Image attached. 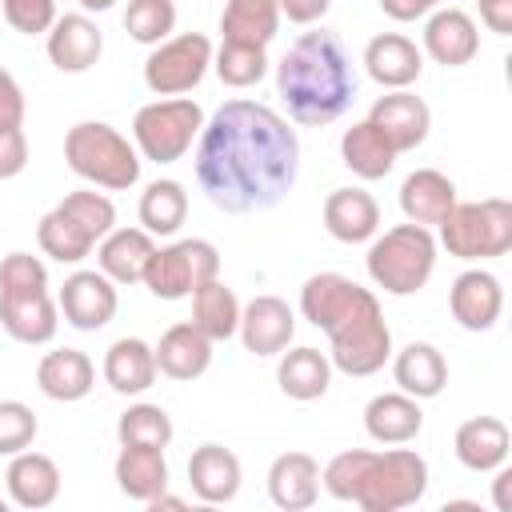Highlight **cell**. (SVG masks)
<instances>
[{
    "mask_svg": "<svg viewBox=\"0 0 512 512\" xmlns=\"http://www.w3.org/2000/svg\"><path fill=\"white\" fill-rule=\"evenodd\" d=\"M340 160L360 180H384L392 172V164H396V152H392V144L368 120H360V124L344 128V136H340Z\"/></svg>",
    "mask_w": 512,
    "mask_h": 512,
    "instance_id": "obj_34",
    "label": "cell"
},
{
    "mask_svg": "<svg viewBox=\"0 0 512 512\" xmlns=\"http://www.w3.org/2000/svg\"><path fill=\"white\" fill-rule=\"evenodd\" d=\"M364 68L380 88H408L424 68V52L400 32H380L364 48Z\"/></svg>",
    "mask_w": 512,
    "mask_h": 512,
    "instance_id": "obj_21",
    "label": "cell"
},
{
    "mask_svg": "<svg viewBox=\"0 0 512 512\" xmlns=\"http://www.w3.org/2000/svg\"><path fill=\"white\" fill-rule=\"evenodd\" d=\"M392 376L400 384V392L416 396V400H432L444 392L448 384V360L440 356L436 344L428 340H412L392 356Z\"/></svg>",
    "mask_w": 512,
    "mask_h": 512,
    "instance_id": "obj_29",
    "label": "cell"
},
{
    "mask_svg": "<svg viewBox=\"0 0 512 512\" xmlns=\"http://www.w3.org/2000/svg\"><path fill=\"white\" fill-rule=\"evenodd\" d=\"M320 484L364 512H400L428 492V464L416 448H348L324 464Z\"/></svg>",
    "mask_w": 512,
    "mask_h": 512,
    "instance_id": "obj_4",
    "label": "cell"
},
{
    "mask_svg": "<svg viewBox=\"0 0 512 512\" xmlns=\"http://www.w3.org/2000/svg\"><path fill=\"white\" fill-rule=\"evenodd\" d=\"M36 244H40V252L52 256L56 264H80V260L96 248V236H92L72 212H64V208L56 204L52 212L40 216V224H36Z\"/></svg>",
    "mask_w": 512,
    "mask_h": 512,
    "instance_id": "obj_35",
    "label": "cell"
},
{
    "mask_svg": "<svg viewBox=\"0 0 512 512\" xmlns=\"http://www.w3.org/2000/svg\"><path fill=\"white\" fill-rule=\"evenodd\" d=\"M324 228L340 244H364L380 228V204L364 188H336L324 200Z\"/></svg>",
    "mask_w": 512,
    "mask_h": 512,
    "instance_id": "obj_19",
    "label": "cell"
},
{
    "mask_svg": "<svg viewBox=\"0 0 512 512\" xmlns=\"http://www.w3.org/2000/svg\"><path fill=\"white\" fill-rule=\"evenodd\" d=\"M152 252H156L152 232H144V228H112L100 240L96 260H100V272L112 284H140Z\"/></svg>",
    "mask_w": 512,
    "mask_h": 512,
    "instance_id": "obj_30",
    "label": "cell"
},
{
    "mask_svg": "<svg viewBox=\"0 0 512 512\" xmlns=\"http://www.w3.org/2000/svg\"><path fill=\"white\" fill-rule=\"evenodd\" d=\"M452 204H456V184L436 168H416L400 184V212L412 224L432 228L452 212Z\"/></svg>",
    "mask_w": 512,
    "mask_h": 512,
    "instance_id": "obj_27",
    "label": "cell"
},
{
    "mask_svg": "<svg viewBox=\"0 0 512 512\" xmlns=\"http://www.w3.org/2000/svg\"><path fill=\"white\" fill-rule=\"evenodd\" d=\"M0 324L20 344H48L60 328V308L48 296V288L0 292Z\"/></svg>",
    "mask_w": 512,
    "mask_h": 512,
    "instance_id": "obj_16",
    "label": "cell"
},
{
    "mask_svg": "<svg viewBox=\"0 0 512 512\" xmlns=\"http://www.w3.org/2000/svg\"><path fill=\"white\" fill-rule=\"evenodd\" d=\"M276 92L304 128H324L356 100V68L344 40L328 28L300 32L276 64Z\"/></svg>",
    "mask_w": 512,
    "mask_h": 512,
    "instance_id": "obj_3",
    "label": "cell"
},
{
    "mask_svg": "<svg viewBox=\"0 0 512 512\" xmlns=\"http://www.w3.org/2000/svg\"><path fill=\"white\" fill-rule=\"evenodd\" d=\"M104 380L112 392L120 396H140L156 384V356L152 344H144L140 336H120L108 344L104 352Z\"/></svg>",
    "mask_w": 512,
    "mask_h": 512,
    "instance_id": "obj_28",
    "label": "cell"
},
{
    "mask_svg": "<svg viewBox=\"0 0 512 512\" xmlns=\"http://www.w3.org/2000/svg\"><path fill=\"white\" fill-rule=\"evenodd\" d=\"M456 460L468 468V472H496L500 464H508V452H512V436H508V424L496 420V416H472L456 428Z\"/></svg>",
    "mask_w": 512,
    "mask_h": 512,
    "instance_id": "obj_23",
    "label": "cell"
},
{
    "mask_svg": "<svg viewBox=\"0 0 512 512\" xmlns=\"http://www.w3.org/2000/svg\"><path fill=\"white\" fill-rule=\"evenodd\" d=\"M24 124V92L16 76L0 64V128H20Z\"/></svg>",
    "mask_w": 512,
    "mask_h": 512,
    "instance_id": "obj_46",
    "label": "cell"
},
{
    "mask_svg": "<svg viewBox=\"0 0 512 512\" xmlns=\"http://www.w3.org/2000/svg\"><path fill=\"white\" fill-rule=\"evenodd\" d=\"M0 4L12 32H24V36H40L56 20V0H0Z\"/></svg>",
    "mask_w": 512,
    "mask_h": 512,
    "instance_id": "obj_44",
    "label": "cell"
},
{
    "mask_svg": "<svg viewBox=\"0 0 512 512\" xmlns=\"http://www.w3.org/2000/svg\"><path fill=\"white\" fill-rule=\"evenodd\" d=\"M140 228L152 232V236H176L184 216H188V192L180 180H152L144 192H140Z\"/></svg>",
    "mask_w": 512,
    "mask_h": 512,
    "instance_id": "obj_37",
    "label": "cell"
},
{
    "mask_svg": "<svg viewBox=\"0 0 512 512\" xmlns=\"http://www.w3.org/2000/svg\"><path fill=\"white\" fill-rule=\"evenodd\" d=\"M328 8L332 0H280V16H288L292 24H316Z\"/></svg>",
    "mask_w": 512,
    "mask_h": 512,
    "instance_id": "obj_47",
    "label": "cell"
},
{
    "mask_svg": "<svg viewBox=\"0 0 512 512\" xmlns=\"http://www.w3.org/2000/svg\"><path fill=\"white\" fill-rule=\"evenodd\" d=\"M240 456L224 444H200L188 456V484L200 504H228L240 492Z\"/></svg>",
    "mask_w": 512,
    "mask_h": 512,
    "instance_id": "obj_18",
    "label": "cell"
},
{
    "mask_svg": "<svg viewBox=\"0 0 512 512\" xmlns=\"http://www.w3.org/2000/svg\"><path fill=\"white\" fill-rule=\"evenodd\" d=\"M192 324L216 344V340H228L236 336L240 328V300L236 292L216 276V280H204L196 292H192Z\"/></svg>",
    "mask_w": 512,
    "mask_h": 512,
    "instance_id": "obj_36",
    "label": "cell"
},
{
    "mask_svg": "<svg viewBox=\"0 0 512 512\" xmlns=\"http://www.w3.org/2000/svg\"><path fill=\"white\" fill-rule=\"evenodd\" d=\"M176 28V0H128L124 8V32L136 44L156 48Z\"/></svg>",
    "mask_w": 512,
    "mask_h": 512,
    "instance_id": "obj_40",
    "label": "cell"
},
{
    "mask_svg": "<svg viewBox=\"0 0 512 512\" xmlns=\"http://www.w3.org/2000/svg\"><path fill=\"white\" fill-rule=\"evenodd\" d=\"M212 68H216L220 84H228V88H252V84L264 80L268 56H264V48H256V44H232V40H224V44L212 52Z\"/></svg>",
    "mask_w": 512,
    "mask_h": 512,
    "instance_id": "obj_39",
    "label": "cell"
},
{
    "mask_svg": "<svg viewBox=\"0 0 512 512\" xmlns=\"http://www.w3.org/2000/svg\"><path fill=\"white\" fill-rule=\"evenodd\" d=\"M220 276V252L212 240H176L168 248H156L148 256V268H144V288L156 296V300H184L192 296L204 280H216Z\"/></svg>",
    "mask_w": 512,
    "mask_h": 512,
    "instance_id": "obj_9",
    "label": "cell"
},
{
    "mask_svg": "<svg viewBox=\"0 0 512 512\" xmlns=\"http://www.w3.org/2000/svg\"><path fill=\"white\" fill-rule=\"evenodd\" d=\"M8 504H12V500H4V496H0V512H8Z\"/></svg>",
    "mask_w": 512,
    "mask_h": 512,
    "instance_id": "obj_52",
    "label": "cell"
},
{
    "mask_svg": "<svg viewBox=\"0 0 512 512\" xmlns=\"http://www.w3.org/2000/svg\"><path fill=\"white\" fill-rule=\"evenodd\" d=\"M212 68V40L204 32H180L160 40L144 60V84L156 96H184L192 92L204 72Z\"/></svg>",
    "mask_w": 512,
    "mask_h": 512,
    "instance_id": "obj_10",
    "label": "cell"
},
{
    "mask_svg": "<svg viewBox=\"0 0 512 512\" xmlns=\"http://www.w3.org/2000/svg\"><path fill=\"white\" fill-rule=\"evenodd\" d=\"M60 208L64 212H72L92 236H96V244L116 228V204L104 196V192H96V188H80V192H68L64 200H60Z\"/></svg>",
    "mask_w": 512,
    "mask_h": 512,
    "instance_id": "obj_41",
    "label": "cell"
},
{
    "mask_svg": "<svg viewBox=\"0 0 512 512\" xmlns=\"http://www.w3.org/2000/svg\"><path fill=\"white\" fill-rule=\"evenodd\" d=\"M28 288H48V268L32 252H8L0 260V292H28Z\"/></svg>",
    "mask_w": 512,
    "mask_h": 512,
    "instance_id": "obj_43",
    "label": "cell"
},
{
    "mask_svg": "<svg viewBox=\"0 0 512 512\" xmlns=\"http://www.w3.org/2000/svg\"><path fill=\"white\" fill-rule=\"evenodd\" d=\"M440 0H380V8H384V16H392V20H400V24H408V20H420V16H428L432 8H436Z\"/></svg>",
    "mask_w": 512,
    "mask_h": 512,
    "instance_id": "obj_49",
    "label": "cell"
},
{
    "mask_svg": "<svg viewBox=\"0 0 512 512\" xmlns=\"http://www.w3.org/2000/svg\"><path fill=\"white\" fill-rule=\"evenodd\" d=\"M104 52V32L88 12H64L48 28V60L60 72H88Z\"/></svg>",
    "mask_w": 512,
    "mask_h": 512,
    "instance_id": "obj_15",
    "label": "cell"
},
{
    "mask_svg": "<svg viewBox=\"0 0 512 512\" xmlns=\"http://www.w3.org/2000/svg\"><path fill=\"white\" fill-rule=\"evenodd\" d=\"M448 308H452V320L464 332H488L504 312V288H500V280L492 272L468 268V272H460L452 280Z\"/></svg>",
    "mask_w": 512,
    "mask_h": 512,
    "instance_id": "obj_14",
    "label": "cell"
},
{
    "mask_svg": "<svg viewBox=\"0 0 512 512\" xmlns=\"http://www.w3.org/2000/svg\"><path fill=\"white\" fill-rule=\"evenodd\" d=\"M28 168V136L24 128H0V180H12Z\"/></svg>",
    "mask_w": 512,
    "mask_h": 512,
    "instance_id": "obj_45",
    "label": "cell"
},
{
    "mask_svg": "<svg viewBox=\"0 0 512 512\" xmlns=\"http://www.w3.org/2000/svg\"><path fill=\"white\" fill-rule=\"evenodd\" d=\"M68 168L104 192H124L140 180V152L104 120H80L64 136Z\"/></svg>",
    "mask_w": 512,
    "mask_h": 512,
    "instance_id": "obj_5",
    "label": "cell"
},
{
    "mask_svg": "<svg viewBox=\"0 0 512 512\" xmlns=\"http://www.w3.org/2000/svg\"><path fill=\"white\" fill-rule=\"evenodd\" d=\"M76 4H80L84 12H108V8L116 4V0H76Z\"/></svg>",
    "mask_w": 512,
    "mask_h": 512,
    "instance_id": "obj_51",
    "label": "cell"
},
{
    "mask_svg": "<svg viewBox=\"0 0 512 512\" xmlns=\"http://www.w3.org/2000/svg\"><path fill=\"white\" fill-rule=\"evenodd\" d=\"M424 56H432L444 68H460L480 52L476 20L464 8H436L424 24Z\"/></svg>",
    "mask_w": 512,
    "mask_h": 512,
    "instance_id": "obj_17",
    "label": "cell"
},
{
    "mask_svg": "<svg viewBox=\"0 0 512 512\" xmlns=\"http://www.w3.org/2000/svg\"><path fill=\"white\" fill-rule=\"evenodd\" d=\"M300 316L328 336V360L344 376H372L392 356V332L376 292L344 272L308 276L300 288Z\"/></svg>",
    "mask_w": 512,
    "mask_h": 512,
    "instance_id": "obj_2",
    "label": "cell"
},
{
    "mask_svg": "<svg viewBox=\"0 0 512 512\" xmlns=\"http://www.w3.org/2000/svg\"><path fill=\"white\" fill-rule=\"evenodd\" d=\"M92 384H96V368L80 348H56L36 364V388L48 400H60V404L84 400Z\"/></svg>",
    "mask_w": 512,
    "mask_h": 512,
    "instance_id": "obj_26",
    "label": "cell"
},
{
    "mask_svg": "<svg viewBox=\"0 0 512 512\" xmlns=\"http://www.w3.org/2000/svg\"><path fill=\"white\" fill-rule=\"evenodd\" d=\"M36 432H40L36 412L24 400H0V456H16L32 448Z\"/></svg>",
    "mask_w": 512,
    "mask_h": 512,
    "instance_id": "obj_42",
    "label": "cell"
},
{
    "mask_svg": "<svg viewBox=\"0 0 512 512\" xmlns=\"http://www.w3.org/2000/svg\"><path fill=\"white\" fill-rule=\"evenodd\" d=\"M236 332L252 356H280L296 336V312L280 296H252L240 308Z\"/></svg>",
    "mask_w": 512,
    "mask_h": 512,
    "instance_id": "obj_13",
    "label": "cell"
},
{
    "mask_svg": "<svg viewBox=\"0 0 512 512\" xmlns=\"http://www.w3.org/2000/svg\"><path fill=\"white\" fill-rule=\"evenodd\" d=\"M492 504H496V512H512V468H508V464L496 468V480H492Z\"/></svg>",
    "mask_w": 512,
    "mask_h": 512,
    "instance_id": "obj_50",
    "label": "cell"
},
{
    "mask_svg": "<svg viewBox=\"0 0 512 512\" xmlns=\"http://www.w3.org/2000/svg\"><path fill=\"white\" fill-rule=\"evenodd\" d=\"M56 308H60V316H64L72 328L96 332V328H104V324L116 316V308H120L116 284H112L104 272L80 268V272L64 276L60 296H56Z\"/></svg>",
    "mask_w": 512,
    "mask_h": 512,
    "instance_id": "obj_11",
    "label": "cell"
},
{
    "mask_svg": "<svg viewBox=\"0 0 512 512\" xmlns=\"http://www.w3.org/2000/svg\"><path fill=\"white\" fill-rule=\"evenodd\" d=\"M368 124L392 144V152H412L428 140V128H432V112L428 104L408 92V88H388V96H380L368 112Z\"/></svg>",
    "mask_w": 512,
    "mask_h": 512,
    "instance_id": "obj_12",
    "label": "cell"
},
{
    "mask_svg": "<svg viewBox=\"0 0 512 512\" xmlns=\"http://www.w3.org/2000/svg\"><path fill=\"white\" fill-rule=\"evenodd\" d=\"M276 384L292 400H320L328 392V384H332V360H328V352L308 348V344L284 348L280 352V364H276Z\"/></svg>",
    "mask_w": 512,
    "mask_h": 512,
    "instance_id": "obj_31",
    "label": "cell"
},
{
    "mask_svg": "<svg viewBox=\"0 0 512 512\" xmlns=\"http://www.w3.org/2000/svg\"><path fill=\"white\" fill-rule=\"evenodd\" d=\"M152 356H156V372H164L172 380H196L212 364V340L192 320H184V324H172L160 336Z\"/></svg>",
    "mask_w": 512,
    "mask_h": 512,
    "instance_id": "obj_22",
    "label": "cell"
},
{
    "mask_svg": "<svg viewBox=\"0 0 512 512\" xmlns=\"http://www.w3.org/2000/svg\"><path fill=\"white\" fill-rule=\"evenodd\" d=\"M420 428H424V412L420 400L408 392H380L364 408V432L376 444H408L420 436Z\"/></svg>",
    "mask_w": 512,
    "mask_h": 512,
    "instance_id": "obj_24",
    "label": "cell"
},
{
    "mask_svg": "<svg viewBox=\"0 0 512 512\" xmlns=\"http://www.w3.org/2000/svg\"><path fill=\"white\" fill-rule=\"evenodd\" d=\"M204 128V108L188 96L152 100L132 116L136 152L152 164H176Z\"/></svg>",
    "mask_w": 512,
    "mask_h": 512,
    "instance_id": "obj_8",
    "label": "cell"
},
{
    "mask_svg": "<svg viewBox=\"0 0 512 512\" xmlns=\"http://www.w3.org/2000/svg\"><path fill=\"white\" fill-rule=\"evenodd\" d=\"M280 28V0H228L220 12V32L232 44L268 48Z\"/></svg>",
    "mask_w": 512,
    "mask_h": 512,
    "instance_id": "obj_33",
    "label": "cell"
},
{
    "mask_svg": "<svg viewBox=\"0 0 512 512\" xmlns=\"http://www.w3.org/2000/svg\"><path fill=\"white\" fill-rule=\"evenodd\" d=\"M172 432V416L160 404H132L116 420V440L132 448H168Z\"/></svg>",
    "mask_w": 512,
    "mask_h": 512,
    "instance_id": "obj_38",
    "label": "cell"
},
{
    "mask_svg": "<svg viewBox=\"0 0 512 512\" xmlns=\"http://www.w3.org/2000/svg\"><path fill=\"white\" fill-rule=\"evenodd\" d=\"M4 480H8V500L16 508H48L60 496V468L44 452H28V448L16 452Z\"/></svg>",
    "mask_w": 512,
    "mask_h": 512,
    "instance_id": "obj_25",
    "label": "cell"
},
{
    "mask_svg": "<svg viewBox=\"0 0 512 512\" xmlns=\"http://www.w3.org/2000/svg\"><path fill=\"white\" fill-rule=\"evenodd\" d=\"M268 496L284 512L312 508L320 496V464L308 452H280L268 464Z\"/></svg>",
    "mask_w": 512,
    "mask_h": 512,
    "instance_id": "obj_20",
    "label": "cell"
},
{
    "mask_svg": "<svg viewBox=\"0 0 512 512\" xmlns=\"http://www.w3.org/2000/svg\"><path fill=\"white\" fill-rule=\"evenodd\" d=\"M368 276L388 296H412L432 280L436 268V236L424 224H396L368 244Z\"/></svg>",
    "mask_w": 512,
    "mask_h": 512,
    "instance_id": "obj_6",
    "label": "cell"
},
{
    "mask_svg": "<svg viewBox=\"0 0 512 512\" xmlns=\"http://www.w3.org/2000/svg\"><path fill=\"white\" fill-rule=\"evenodd\" d=\"M116 484L128 500H140L148 504L152 496H160L168 488V460H164V448H132V444H120V456H116Z\"/></svg>",
    "mask_w": 512,
    "mask_h": 512,
    "instance_id": "obj_32",
    "label": "cell"
},
{
    "mask_svg": "<svg viewBox=\"0 0 512 512\" xmlns=\"http://www.w3.org/2000/svg\"><path fill=\"white\" fill-rule=\"evenodd\" d=\"M300 172L296 128L256 100H228L196 136V184L232 216L276 208Z\"/></svg>",
    "mask_w": 512,
    "mask_h": 512,
    "instance_id": "obj_1",
    "label": "cell"
},
{
    "mask_svg": "<svg viewBox=\"0 0 512 512\" xmlns=\"http://www.w3.org/2000/svg\"><path fill=\"white\" fill-rule=\"evenodd\" d=\"M476 4H480V20L496 36H508L512 32V0H476Z\"/></svg>",
    "mask_w": 512,
    "mask_h": 512,
    "instance_id": "obj_48",
    "label": "cell"
},
{
    "mask_svg": "<svg viewBox=\"0 0 512 512\" xmlns=\"http://www.w3.org/2000/svg\"><path fill=\"white\" fill-rule=\"evenodd\" d=\"M440 244L456 260H496L512 248V204L500 196L488 200H456L452 212L436 224Z\"/></svg>",
    "mask_w": 512,
    "mask_h": 512,
    "instance_id": "obj_7",
    "label": "cell"
}]
</instances>
